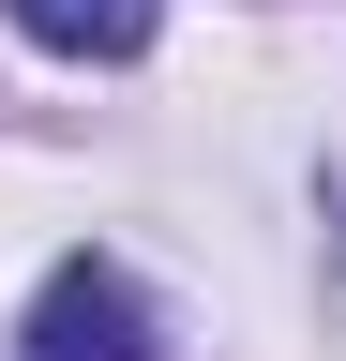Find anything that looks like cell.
I'll list each match as a JSON object with an SVG mask.
<instances>
[{"instance_id":"cell-1","label":"cell","mask_w":346,"mask_h":361,"mask_svg":"<svg viewBox=\"0 0 346 361\" xmlns=\"http://www.w3.org/2000/svg\"><path fill=\"white\" fill-rule=\"evenodd\" d=\"M16 361H166V346H151V301L106 256H61L46 301H30V331H16Z\"/></svg>"},{"instance_id":"cell-2","label":"cell","mask_w":346,"mask_h":361,"mask_svg":"<svg viewBox=\"0 0 346 361\" xmlns=\"http://www.w3.org/2000/svg\"><path fill=\"white\" fill-rule=\"evenodd\" d=\"M46 61H136V45L166 30V0H0Z\"/></svg>"}]
</instances>
